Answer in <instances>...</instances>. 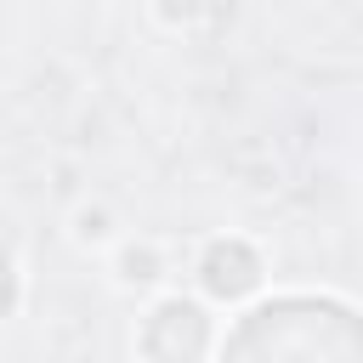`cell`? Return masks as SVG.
<instances>
[{
	"instance_id": "277c9868",
	"label": "cell",
	"mask_w": 363,
	"mask_h": 363,
	"mask_svg": "<svg viewBox=\"0 0 363 363\" xmlns=\"http://www.w3.org/2000/svg\"><path fill=\"white\" fill-rule=\"evenodd\" d=\"M102 272H108V284H113L119 295L147 301L153 289L176 284V255H170V244L153 238V233H119V238L102 250Z\"/></svg>"
},
{
	"instance_id": "52a82bcc",
	"label": "cell",
	"mask_w": 363,
	"mask_h": 363,
	"mask_svg": "<svg viewBox=\"0 0 363 363\" xmlns=\"http://www.w3.org/2000/svg\"><path fill=\"white\" fill-rule=\"evenodd\" d=\"M210 6L216 0H147V17L164 28V34H199L210 23Z\"/></svg>"
},
{
	"instance_id": "7a4b0ae2",
	"label": "cell",
	"mask_w": 363,
	"mask_h": 363,
	"mask_svg": "<svg viewBox=\"0 0 363 363\" xmlns=\"http://www.w3.org/2000/svg\"><path fill=\"white\" fill-rule=\"evenodd\" d=\"M221 318L193 284H164L142 301L136 329H130V352L142 363H204L216 357L221 340Z\"/></svg>"
},
{
	"instance_id": "5b68a950",
	"label": "cell",
	"mask_w": 363,
	"mask_h": 363,
	"mask_svg": "<svg viewBox=\"0 0 363 363\" xmlns=\"http://www.w3.org/2000/svg\"><path fill=\"white\" fill-rule=\"evenodd\" d=\"M62 233H68V244H74L79 255H102L125 227H119V210H113L108 199H74L68 216H62Z\"/></svg>"
},
{
	"instance_id": "6da1fadb",
	"label": "cell",
	"mask_w": 363,
	"mask_h": 363,
	"mask_svg": "<svg viewBox=\"0 0 363 363\" xmlns=\"http://www.w3.org/2000/svg\"><path fill=\"white\" fill-rule=\"evenodd\" d=\"M216 363H363V301L323 284H267L221 318Z\"/></svg>"
},
{
	"instance_id": "3957f363",
	"label": "cell",
	"mask_w": 363,
	"mask_h": 363,
	"mask_svg": "<svg viewBox=\"0 0 363 363\" xmlns=\"http://www.w3.org/2000/svg\"><path fill=\"white\" fill-rule=\"evenodd\" d=\"M182 284H193L216 312H238L244 301H255L272 284V255H267L261 238H250L238 227H221V233H204L193 244Z\"/></svg>"
},
{
	"instance_id": "8992f818",
	"label": "cell",
	"mask_w": 363,
	"mask_h": 363,
	"mask_svg": "<svg viewBox=\"0 0 363 363\" xmlns=\"http://www.w3.org/2000/svg\"><path fill=\"white\" fill-rule=\"evenodd\" d=\"M23 306H28V267L17 261L11 244H0V329L17 323Z\"/></svg>"
}]
</instances>
